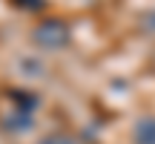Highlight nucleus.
Returning a JSON list of instances; mask_svg holds the SVG:
<instances>
[{"label":"nucleus","instance_id":"nucleus-1","mask_svg":"<svg viewBox=\"0 0 155 144\" xmlns=\"http://www.w3.org/2000/svg\"><path fill=\"white\" fill-rule=\"evenodd\" d=\"M35 38H38V43H43V46H63L69 35H66V26H63V23L49 20V23H43V26L35 32Z\"/></svg>","mask_w":155,"mask_h":144},{"label":"nucleus","instance_id":"nucleus-2","mask_svg":"<svg viewBox=\"0 0 155 144\" xmlns=\"http://www.w3.org/2000/svg\"><path fill=\"white\" fill-rule=\"evenodd\" d=\"M138 141L141 144H155V118H147V121L138 124Z\"/></svg>","mask_w":155,"mask_h":144}]
</instances>
